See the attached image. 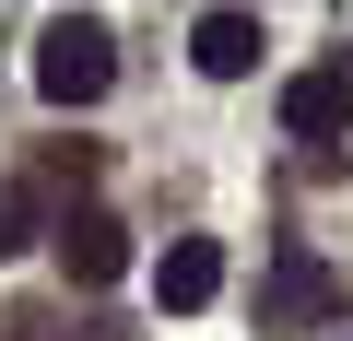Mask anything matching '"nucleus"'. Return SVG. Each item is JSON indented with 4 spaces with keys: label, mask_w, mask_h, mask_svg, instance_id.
<instances>
[{
    "label": "nucleus",
    "mask_w": 353,
    "mask_h": 341,
    "mask_svg": "<svg viewBox=\"0 0 353 341\" xmlns=\"http://www.w3.org/2000/svg\"><path fill=\"white\" fill-rule=\"evenodd\" d=\"M353 306V282L330 271V259H271V282H259V329H318V318H341Z\"/></svg>",
    "instance_id": "3"
},
{
    "label": "nucleus",
    "mask_w": 353,
    "mask_h": 341,
    "mask_svg": "<svg viewBox=\"0 0 353 341\" xmlns=\"http://www.w3.org/2000/svg\"><path fill=\"white\" fill-rule=\"evenodd\" d=\"M153 294H165L176 318L212 306V294H224V247H212V236H176V247H165V271H153Z\"/></svg>",
    "instance_id": "6"
},
{
    "label": "nucleus",
    "mask_w": 353,
    "mask_h": 341,
    "mask_svg": "<svg viewBox=\"0 0 353 341\" xmlns=\"http://www.w3.org/2000/svg\"><path fill=\"white\" fill-rule=\"evenodd\" d=\"M83 177H94V141H48V153H36V189H48V200L83 189Z\"/></svg>",
    "instance_id": "8"
},
{
    "label": "nucleus",
    "mask_w": 353,
    "mask_h": 341,
    "mask_svg": "<svg viewBox=\"0 0 353 341\" xmlns=\"http://www.w3.org/2000/svg\"><path fill=\"white\" fill-rule=\"evenodd\" d=\"M48 247H59V271H71L83 294H106V282L130 271V224H118V212H94V200L48 212Z\"/></svg>",
    "instance_id": "2"
},
{
    "label": "nucleus",
    "mask_w": 353,
    "mask_h": 341,
    "mask_svg": "<svg viewBox=\"0 0 353 341\" xmlns=\"http://www.w3.org/2000/svg\"><path fill=\"white\" fill-rule=\"evenodd\" d=\"M106 83H118V36L83 24V12H59V24L36 36V94H48V106H94Z\"/></svg>",
    "instance_id": "1"
},
{
    "label": "nucleus",
    "mask_w": 353,
    "mask_h": 341,
    "mask_svg": "<svg viewBox=\"0 0 353 341\" xmlns=\"http://www.w3.org/2000/svg\"><path fill=\"white\" fill-rule=\"evenodd\" d=\"M36 236H48V189H36V177H12V189H0V259L36 247Z\"/></svg>",
    "instance_id": "7"
},
{
    "label": "nucleus",
    "mask_w": 353,
    "mask_h": 341,
    "mask_svg": "<svg viewBox=\"0 0 353 341\" xmlns=\"http://www.w3.org/2000/svg\"><path fill=\"white\" fill-rule=\"evenodd\" d=\"M189 59H201L212 83H248V71H259V12H201V24H189Z\"/></svg>",
    "instance_id": "5"
},
{
    "label": "nucleus",
    "mask_w": 353,
    "mask_h": 341,
    "mask_svg": "<svg viewBox=\"0 0 353 341\" xmlns=\"http://www.w3.org/2000/svg\"><path fill=\"white\" fill-rule=\"evenodd\" d=\"M341 118H353V71H294L283 83V130L294 141H341Z\"/></svg>",
    "instance_id": "4"
}]
</instances>
